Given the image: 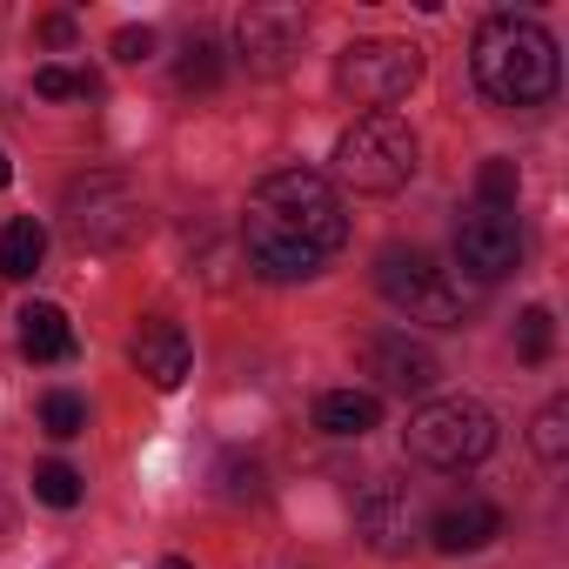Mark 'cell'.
Wrapping results in <instances>:
<instances>
[{
  "mask_svg": "<svg viewBox=\"0 0 569 569\" xmlns=\"http://www.w3.org/2000/svg\"><path fill=\"white\" fill-rule=\"evenodd\" d=\"M241 241H248L254 274H268V281H309V274H322V261L349 241L342 194H336L329 174H316V168H274V174L248 194Z\"/></svg>",
  "mask_w": 569,
  "mask_h": 569,
  "instance_id": "cell-1",
  "label": "cell"
},
{
  "mask_svg": "<svg viewBox=\"0 0 569 569\" xmlns=\"http://www.w3.org/2000/svg\"><path fill=\"white\" fill-rule=\"evenodd\" d=\"M469 68H476V88L496 108H542L556 94V81H562V61H556L549 28H536L522 14H489L476 28Z\"/></svg>",
  "mask_w": 569,
  "mask_h": 569,
  "instance_id": "cell-2",
  "label": "cell"
},
{
  "mask_svg": "<svg viewBox=\"0 0 569 569\" xmlns=\"http://www.w3.org/2000/svg\"><path fill=\"white\" fill-rule=\"evenodd\" d=\"M416 128L402 114H362L356 128H342L336 141V174L356 188V194H396L409 188L416 174Z\"/></svg>",
  "mask_w": 569,
  "mask_h": 569,
  "instance_id": "cell-3",
  "label": "cell"
},
{
  "mask_svg": "<svg viewBox=\"0 0 569 569\" xmlns=\"http://www.w3.org/2000/svg\"><path fill=\"white\" fill-rule=\"evenodd\" d=\"M402 436H409V456L416 462L456 476V469H476L496 449V416L476 396H442V402H422Z\"/></svg>",
  "mask_w": 569,
  "mask_h": 569,
  "instance_id": "cell-4",
  "label": "cell"
},
{
  "mask_svg": "<svg viewBox=\"0 0 569 569\" xmlns=\"http://www.w3.org/2000/svg\"><path fill=\"white\" fill-rule=\"evenodd\" d=\"M376 289L389 296V309H402L409 322H429V329H462V316H469V289L416 248H389L376 261Z\"/></svg>",
  "mask_w": 569,
  "mask_h": 569,
  "instance_id": "cell-5",
  "label": "cell"
},
{
  "mask_svg": "<svg viewBox=\"0 0 569 569\" xmlns=\"http://www.w3.org/2000/svg\"><path fill=\"white\" fill-rule=\"evenodd\" d=\"M416 81H422V54L409 41H349L336 54V88L376 114H389Z\"/></svg>",
  "mask_w": 569,
  "mask_h": 569,
  "instance_id": "cell-6",
  "label": "cell"
},
{
  "mask_svg": "<svg viewBox=\"0 0 569 569\" xmlns=\"http://www.w3.org/2000/svg\"><path fill=\"white\" fill-rule=\"evenodd\" d=\"M141 221H148V208L121 174H88L68 188V234L81 248H128L141 234Z\"/></svg>",
  "mask_w": 569,
  "mask_h": 569,
  "instance_id": "cell-7",
  "label": "cell"
},
{
  "mask_svg": "<svg viewBox=\"0 0 569 569\" xmlns=\"http://www.w3.org/2000/svg\"><path fill=\"white\" fill-rule=\"evenodd\" d=\"M456 268L469 274V281H502V274H516L522 268V228H516V214L509 208H469L462 221H456Z\"/></svg>",
  "mask_w": 569,
  "mask_h": 569,
  "instance_id": "cell-8",
  "label": "cell"
},
{
  "mask_svg": "<svg viewBox=\"0 0 569 569\" xmlns=\"http://www.w3.org/2000/svg\"><path fill=\"white\" fill-rule=\"evenodd\" d=\"M356 536H362L376 556H402V549L422 536L416 482H402V476H376V482L356 496Z\"/></svg>",
  "mask_w": 569,
  "mask_h": 569,
  "instance_id": "cell-9",
  "label": "cell"
},
{
  "mask_svg": "<svg viewBox=\"0 0 569 569\" xmlns=\"http://www.w3.org/2000/svg\"><path fill=\"white\" fill-rule=\"evenodd\" d=\"M302 34H309L302 8H281V0H261L234 21V48L254 74H289V61L302 54Z\"/></svg>",
  "mask_w": 569,
  "mask_h": 569,
  "instance_id": "cell-10",
  "label": "cell"
},
{
  "mask_svg": "<svg viewBox=\"0 0 569 569\" xmlns=\"http://www.w3.org/2000/svg\"><path fill=\"white\" fill-rule=\"evenodd\" d=\"M362 369H369L389 396H429V389H436V376H442V362H436L422 342H409L402 329L369 336V342H362Z\"/></svg>",
  "mask_w": 569,
  "mask_h": 569,
  "instance_id": "cell-11",
  "label": "cell"
},
{
  "mask_svg": "<svg viewBox=\"0 0 569 569\" xmlns=\"http://www.w3.org/2000/svg\"><path fill=\"white\" fill-rule=\"evenodd\" d=\"M134 369L148 376V389L174 396V389L188 382V369H194V349H188L181 322H168V316H148V322H141V336H134Z\"/></svg>",
  "mask_w": 569,
  "mask_h": 569,
  "instance_id": "cell-12",
  "label": "cell"
},
{
  "mask_svg": "<svg viewBox=\"0 0 569 569\" xmlns=\"http://www.w3.org/2000/svg\"><path fill=\"white\" fill-rule=\"evenodd\" d=\"M496 536H502V509H496L489 496L442 502V509H436V522H429V542H436L442 556H476V549H489Z\"/></svg>",
  "mask_w": 569,
  "mask_h": 569,
  "instance_id": "cell-13",
  "label": "cell"
},
{
  "mask_svg": "<svg viewBox=\"0 0 569 569\" xmlns=\"http://www.w3.org/2000/svg\"><path fill=\"white\" fill-rule=\"evenodd\" d=\"M21 356H28V362H68V356H74L68 309H54V302H28V309H21Z\"/></svg>",
  "mask_w": 569,
  "mask_h": 569,
  "instance_id": "cell-14",
  "label": "cell"
},
{
  "mask_svg": "<svg viewBox=\"0 0 569 569\" xmlns=\"http://www.w3.org/2000/svg\"><path fill=\"white\" fill-rule=\"evenodd\" d=\"M316 429H329V436H369V429H382V396H369V389H329L316 402Z\"/></svg>",
  "mask_w": 569,
  "mask_h": 569,
  "instance_id": "cell-15",
  "label": "cell"
},
{
  "mask_svg": "<svg viewBox=\"0 0 569 569\" xmlns=\"http://www.w3.org/2000/svg\"><path fill=\"white\" fill-rule=\"evenodd\" d=\"M41 254H48V228L34 214H21V221L0 228V274H8V281H28L41 268Z\"/></svg>",
  "mask_w": 569,
  "mask_h": 569,
  "instance_id": "cell-16",
  "label": "cell"
},
{
  "mask_svg": "<svg viewBox=\"0 0 569 569\" xmlns=\"http://www.w3.org/2000/svg\"><path fill=\"white\" fill-rule=\"evenodd\" d=\"M529 442H536V456H542L549 469L569 456V402H562V396H556V402H542V416H536V436H529Z\"/></svg>",
  "mask_w": 569,
  "mask_h": 569,
  "instance_id": "cell-17",
  "label": "cell"
},
{
  "mask_svg": "<svg viewBox=\"0 0 569 569\" xmlns=\"http://www.w3.org/2000/svg\"><path fill=\"white\" fill-rule=\"evenodd\" d=\"M41 429H48L54 442H74V436L88 429V402H81V396H68V389H54V396L41 402Z\"/></svg>",
  "mask_w": 569,
  "mask_h": 569,
  "instance_id": "cell-18",
  "label": "cell"
},
{
  "mask_svg": "<svg viewBox=\"0 0 569 569\" xmlns=\"http://www.w3.org/2000/svg\"><path fill=\"white\" fill-rule=\"evenodd\" d=\"M549 349H556V316H549V309H522V322H516V356H522V362H549Z\"/></svg>",
  "mask_w": 569,
  "mask_h": 569,
  "instance_id": "cell-19",
  "label": "cell"
},
{
  "mask_svg": "<svg viewBox=\"0 0 569 569\" xmlns=\"http://www.w3.org/2000/svg\"><path fill=\"white\" fill-rule=\"evenodd\" d=\"M34 496H41L48 509H74V502H81V476H74L68 462H41V469H34Z\"/></svg>",
  "mask_w": 569,
  "mask_h": 569,
  "instance_id": "cell-20",
  "label": "cell"
},
{
  "mask_svg": "<svg viewBox=\"0 0 569 569\" xmlns=\"http://www.w3.org/2000/svg\"><path fill=\"white\" fill-rule=\"evenodd\" d=\"M34 94H48V101H68V94H101V81L94 74H74V68H34Z\"/></svg>",
  "mask_w": 569,
  "mask_h": 569,
  "instance_id": "cell-21",
  "label": "cell"
},
{
  "mask_svg": "<svg viewBox=\"0 0 569 569\" xmlns=\"http://www.w3.org/2000/svg\"><path fill=\"white\" fill-rule=\"evenodd\" d=\"M476 188H482V208H509L516 188H522V174H516V161H482Z\"/></svg>",
  "mask_w": 569,
  "mask_h": 569,
  "instance_id": "cell-22",
  "label": "cell"
},
{
  "mask_svg": "<svg viewBox=\"0 0 569 569\" xmlns=\"http://www.w3.org/2000/svg\"><path fill=\"white\" fill-rule=\"evenodd\" d=\"M214 81H221V48H214V41H188L181 88H214Z\"/></svg>",
  "mask_w": 569,
  "mask_h": 569,
  "instance_id": "cell-23",
  "label": "cell"
},
{
  "mask_svg": "<svg viewBox=\"0 0 569 569\" xmlns=\"http://www.w3.org/2000/svg\"><path fill=\"white\" fill-rule=\"evenodd\" d=\"M221 496L228 502H261V469L241 456H221Z\"/></svg>",
  "mask_w": 569,
  "mask_h": 569,
  "instance_id": "cell-24",
  "label": "cell"
},
{
  "mask_svg": "<svg viewBox=\"0 0 569 569\" xmlns=\"http://www.w3.org/2000/svg\"><path fill=\"white\" fill-rule=\"evenodd\" d=\"M154 54V34L148 28H121L114 34V61H148Z\"/></svg>",
  "mask_w": 569,
  "mask_h": 569,
  "instance_id": "cell-25",
  "label": "cell"
},
{
  "mask_svg": "<svg viewBox=\"0 0 569 569\" xmlns=\"http://www.w3.org/2000/svg\"><path fill=\"white\" fill-rule=\"evenodd\" d=\"M41 34H48L54 48H68V41H74V21H68V14H48V21H41Z\"/></svg>",
  "mask_w": 569,
  "mask_h": 569,
  "instance_id": "cell-26",
  "label": "cell"
},
{
  "mask_svg": "<svg viewBox=\"0 0 569 569\" xmlns=\"http://www.w3.org/2000/svg\"><path fill=\"white\" fill-rule=\"evenodd\" d=\"M8 536H14V502L0 496V542H8Z\"/></svg>",
  "mask_w": 569,
  "mask_h": 569,
  "instance_id": "cell-27",
  "label": "cell"
},
{
  "mask_svg": "<svg viewBox=\"0 0 569 569\" xmlns=\"http://www.w3.org/2000/svg\"><path fill=\"white\" fill-rule=\"evenodd\" d=\"M8 181H14V161H8V154H0V188H8Z\"/></svg>",
  "mask_w": 569,
  "mask_h": 569,
  "instance_id": "cell-28",
  "label": "cell"
},
{
  "mask_svg": "<svg viewBox=\"0 0 569 569\" xmlns=\"http://www.w3.org/2000/svg\"><path fill=\"white\" fill-rule=\"evenodd\" d=\"M161 569H194V562H188V556H168V562H161Z\"/></svg>",
  "mask_w": 569,
  "mask_h": 569,
  "instance_id": "cell-29",
  "label": "cell"
}]
</instances>
